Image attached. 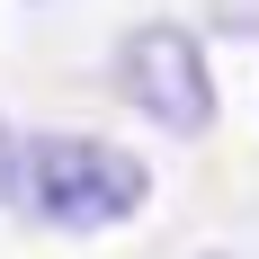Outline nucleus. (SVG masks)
Listing matches in <instances>:
<instances>
[{
    "instance_id": "1",
    "label": "nucleus",
    "mask_w": 259,
    "mask_h": 259,
    "mask_svg": "<svg viewBox=\"0 0 259 259\" xmlns=\"http://www.w3.org/2000/svg\"><path fill=\"white\" fill-rule=\"evenodd\" d=\"M9 197L54 233H107V224L143 214L152 170L125 143H99V134H45V143H18V188Z\"/></svg>"
},
{
    "instance_id": "4",
    "label": "nucleus",
    "mask_w": 259,
    "mask_h": 259,
    "mask_svg": "<svg viewBox=\"0 0 259 259\" xmlns=\"http://www.w3.org/2000/svg\"><path fill=\"white\" fill-rule=\"evenodd\" d=\"M9 188H18V134L0 125V206H9Z\"/></svg>"
},
{
    "instance_id": "3",
    "label": "nucleus",
    "mask_w": 259,
    "mask_h": 259,
    "mask_svg": "<svg viewBox=\"0 0 259 259\" xmlns=\"http://www.w3.org/2000/svg\"><path fill=\"white\" fill-rule=\"evenodd\" d=\"M214 18L241 27V36H259V0H214Z\"/></svg>"
},
{
    "instance_id": "5",
    "label": "nucleus",
    "mask_w": 259,
    "mask_h": 259,
    "mask_svg": "<svg viewBox=\"0 0 259 259\" xmlns=\"http://www.w3.org/2000/svg\"><path fill=\"white\" fill-rule=\"evenodd\" d=\"M206 259H224V250H206Z\"/></svg>"
},
{
    "instance_id": "2",
    "label": "nucleus",
    "mask_w": 259,
    "mask_h": 259,
    "mask_svg": "<svg viewBox=\"0 0 259 259\" xmlns=\"http://www.w3.org/2000/svg\"><path fill=\"white\" fill-rule=\"evenodd\" d=\"M116 90L170 134H206L214 125V72H206V54H197L188 27H161V18L134 27L116 45Z\"/></svg>"
}]
</instances>
